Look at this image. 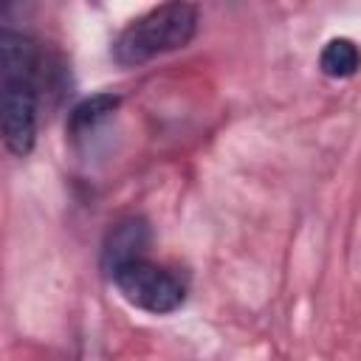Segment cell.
Masks as SVG:
<instances>
[{"mask_svg": "<svg viewBox=\"0 0 361 361\" xmlns=\"http://www.w3.org/2000/svg\"><path fill=\"white\" fill-rule=\"evenodd\" d=\"M0 79H3V141L25 158L37 138V45L17 31H0Z\"/></svg>", "mask_w": 361, "mask_h": 361, "instance_id": "1", "label": "cell"}, {"mask_svg": "<svg viewBox=\"0 0 361 361\" xmlns=\"http://www.w3.org/2000/svg\"><path fill=\"white\" fill-rule=\"evenodd\" d=\"M197 31V8L189 3H164L135 17L113 42V59L124 68L144 65L161 54L189 45Z\"/></svg>", "mask_w": 361, "mask_h": 361, "instance_id": "2", "label": "cell"}, {"mask_svg": "<svg viewBox=\"0 0 361 361\" xmlns=\"http://www.w3.org/2000/svg\"><path fill=\"white\" fill-rule=\"evenodd\" d=\"M110 279L116 282V288L121 290V296L155 316L172 313L183 305L186 299V285L178 274H172L164 265L149 262L147 257L121 262L110 271Z\"/></svg>", "mask_w": 361, "mask_h": 361, "instance_id": "3", "label": "cell"}, {"mask_svg": "<svg viewBox=\"0 0 361 361\" xmlns=\"http://www.w3.org/2000/svg\"><path fill=\"white\" fill-rule=\"evenodd\" d=\"M147 240H149V231L141 220H124L118 223L110 237H107V245H104V268L107 274L121 265V262H130V259H138L144 257V248H147Z\"/></svg>", "mask_w": 361, "mask_h": 361, "instance_id": "4", "label": "cell"}, {"mask_svg": "<svg viewBox=\"0 0 361 361\" xmlns=\"http://www.w3.org/2000/svg\"><path fill=\"white\" fill-rule=\"evenodd\" d=\"M358 65H361V54H358L355 42L347 39V37H336V39H330V42L322 48L319 68H322V73H327V76H333V79H347V76H353V73L358 71Z\"/></svg>", "mask_w": 361, "mask_h": 361, "instance_id": "5", "label": "cell"}, {"mask_svg": "<svg viewBox=\"0 0 361 361\" xmlns=\"http://www.w3.org/2000/svg\"><path fill=\"white\" fill-rule=\"evenodd\" d=\"M116 107H118V96H113V93H99L93 99H85L71 113V133H87V130H93Z\"/></svg>", "mask_w": 361, "mask_h": 361, "instance_id": "6", "label": "cell"}]
</instances>
